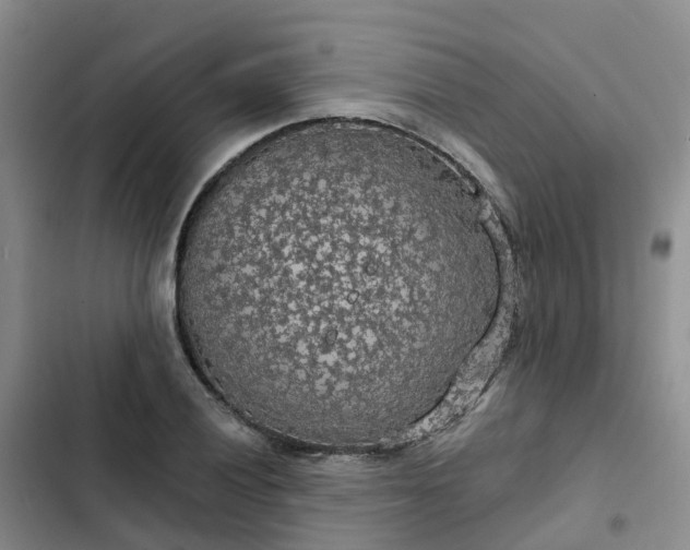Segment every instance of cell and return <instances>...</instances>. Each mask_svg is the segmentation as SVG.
Segmentation results:
<instances>
[{"instance_id":"obj_1","label":"cell","mask_w":690,"mask_h":550,"mask_svg":"<svg viewBox=\"0 0 690 550\" xmlns=\"http://www.w3.org/2000/svg\"><path fill=\"white\" fill-rule=\"evenodd\" d=\"M442 159L360 119L277 130L203 187L180 231L175 320L231 412L292 444L384 442L435 396L442 326L492 284L465 247Z\"/></svg>"}]
</instances>
